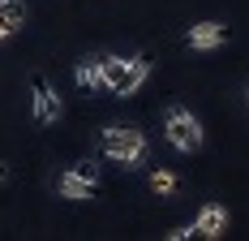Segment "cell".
<instances>
[{
	"instance_id": "6da1fadb",
	"label": "cell",
	"mask_w": 249,
	"mask_h": 241,
	"mask_svg": "<svg viewBox=\"0 0 249 241\" xmlns=\"http://www.w3.org/2000/svg\"><path fill=\"white\" fill-rule=\"evenodd\" d=\"M150 73V56L146 52H138V56H103L99 60V86L107 95H133L142 82H146Z\"/></svg>"
},
{
	"instance_id": "7a4b0ae2",
	"label": "cell",
	"mask_w": 249,
	"mask_h": 241,
	"mask_svg": "<svg viewBox=\"0 0 249 241\" xmlns=\"http://www.w3.org/2000/svg\"><path fill=\"white\" fill-rule=\"evenodd\" d=\"M99 155L121 164V168H142L146 160V134L138 125H107L99 138Z\"/></svg>"
},
{
	"instance_id": "3957f363",
	"label": "cell",
	"mask_w": 249,
	"mask_h": 241,
	"mask_svg": "<svg viewBox=\"0 0 249 241\" xmlns=\"http://www.w3.org/2000/svg\"><path fill=\"white\" fill-rule=\"evenodd\" d=\"M163 129H168V142H172L176 151H185V155H194V151L202 146V120L194 117L189 108H180V103H172V108H168Z\"/></svg>"
},
{
	"instance_id": "277c9868",
	"label": "cell",
	"mask_w": 249,
	"mask_h": 241,
	"mask_svg": "<svg viewBox=\"0 0 249 241\" xmlns=\"http://www.w3.org/2000/svg\"><path fill=\"white\" fill-rule=\"evenodd\" d=\"M228 233V207H219V202H206L198 211V220H194V237H206V241H215V237H224Z\"/></svg>"
},
{
	"instance_id": "5b68a950",
	"label": "cell",
	"mask_w": 249,
	"mask_h": 241,
	"mask_svg": "<svg viewBox=\"0 0 249 241\" xmlns=\"http://www.w3.org/2000/svg\"><path fill=\"white\" fill-rule=\"evenodd\" d=\"M30 91H35V120H56V117H60V95L48 86L43 73L30 78Z\"/></svg>"
},
{
	"instance_id": "8992f818",
	"label": "cell",
	"mask_w": 249,
	"mask_h": 241,
	"mask_svg": "<svg viewBox=\"0 0 249 241\" xmlns=\"http://www.w3.org/2000/svg\"><path fill=\"white\" fill-rule=\"evenodd\" d=\"M228 43V26L224 22H198L189 26V48L194 52H215Z\"/></svg>"
},
{
	"instance_id": "52a82bcc",
	"label": "cell",
	"mask_w": 249,
	"mask_h": 241,
	"mask_svg": "<svg viewBox=\"0 0 249 241\" xmlns=\"http://www.w3.org/2000/svg\"><path fill=\"white\" fill-rule=\"evenodd\" d=\"M95 190H99V181H86V177H77L73 168L56 181V194H60V198H73V202H82V198H95Z\"/></svg>"
},
{
	"instance_id": "ba28073f",
	"label": "cell",
	"mask_w": 249,
	"mask_h": 241,
	"mask_svg": "<svg viewBox=\"0 0 249 241\" xmlns=\"http://www.w3.org/2000/svg\"><path fill=\"white\" fill-rule=\"evenodd\" d=\"M26 26V4L22 0H0V39L18 35Z\"/></svg>"
},
{
	"instance_id": "9c48e42d",
	"label": "cell",
	"mask_w": 249,
	"mask_h": 241,
	"mask_svg": "<svg viewBox=\"0 0 249 241\" xmlns=\"http://www.w3.org/2000/svg\"><path fill=\"white\" fill-rule=\"evenodd\" d=\"M99 60H103V56H82V60H77L73 78H77L82 91H95V86H99Z\"/></svg>"
},
{
	"instance_id": "30bf717a",
	"label": "cell",
	"mask_w": 249,
	"mask_h": 241,
	"mask_svg": "<svg viewBox=\"0 0 249 241\" xmlns=\"http://www.w3.org/2000/svg\"><path fill=\"white\" fill-rule=\"evenodd\" d=\"M150 190L159 194V198H168V194H176V177L168 168H155L150 172Z\"/></svg>"
},
{
	"instance_id": "8fae6325",
	"label": "cell",
	"mask_w": 249,
	"mask_h": 241,
	"mask_svg": "<svg viewBox=\"0 0 249 241\" xmlns=\"http://www.w3.org/2000/svg\"><path fill=\"white\" fill-rule=\"evenodd\" d=\"M73 172L86 177V181H99V168H95V164H73Z\"/></svg>"
},
{
	"instance_id": "7c38bea8",
	"label": "cell",
	"mask_w": 249,
	"mask_h": 241,
	"mask_svg": "<svg viewBox=\"0 0 249 241\" xmlns=\"http://www.w3.org/2000/svg\"><path fill=\"white\" fill-rule=\"evenodd\" d=\"M194 237V224H185V228H172V233H168V241H189Z\"/></svg>"
},
{
	"instance_id": "4fadbf2b",
	"label": "cell",
	"mask_w": 249,
	"mask_h": 241,
	"mask_svg": "<svg viewBox=\"0 0 249 241\" xmlns=\"http://www.w3.org/2000/svg\"><path fill=\"white\" fill-rule=\"evenodd\" d=\"M0 185H4V164H0Z\"/></svg>"
},
{
	"instance_id": "5bb4252c",
	"label": "cell",
	"mask_w": 249,
	"mask_h": 241,
	"mask_svg": "<svg viewBox=\"0 0 249 241\" xmlns=\"http://www.w3.org/2000/svg\"><path fill=\"white\" fill-rule=\"evenodd\" d=\"M245 99H249V86H245Z\"/></svg>"
}]
</instances>
